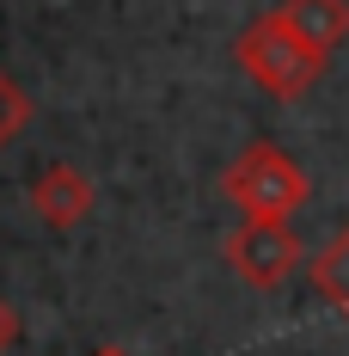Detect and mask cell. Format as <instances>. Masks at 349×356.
I'll return each instance as SVG.
<instances>
[{
  "label": "cell",
  "instance_id": "cell-1",
  "mask_svg": "<svg viewBox=\"0 0 349 356\" xmlns=\"http://www.w3.org/2000/svg\"><path fill=\"white\" fill-rule=\"evenodd\" d=\"M233 62H239V74L257 86V92H270V99H282V105H288V99H307L318 80L331 74V56L313 49L307 37L288 31L276 6L257 13V19L233 37Z\"/></svg>",
  "mask_w": 349,
  "mask_h": 356
},
{
  "label": "cell",
  "instance_id": "cell-2",
  "mask_svg": "<svg viewBox=\"0 0 349 356\" xmlns=\"http://www.w3.org/2000/svg\"><path fill=\"white\" fill-rule=\"evenodd\" d=\"M221 197H227L245 221H294V215L307 209L313 184H307V172L294 166V154L282 142H251V147H239V154L227 160Z\"/></svg>",
  "mask_w": 349,
  "mask_h": 356
},
{
  "label": "cell",
  "instance_id": "cell-3",
  "mask_svg": "<svg viewBox=\"0 0 349 356\" xmlns=\"http://www.w3.org/2000/svg\"><path fill=\"white\" fill-rule=\"evenodd\" d=\"M221 258H227V270H233L245 289L276 295V289L307 264V246H300L294 221H239V227L221 240Z\"/></svg>",
  "mask_w": 349,
  "mask_h": 356
},
{
  "label": "cell",
  "instance_id": "cell-4",
  "mask_svg": "<svg viewBox=\"0 0 349 356\" xmlns=\"http://www.w3.org/2000/svg\"><path fill=\"white\" fill-rule=\"evenodd\" d=\"M31 209H37L43 227L68 234V227H80V221L92 215V178L80 172V166H68V160L43 166V172L31 178Z\"/></svg>",
  "mask_w": 349,
  "mask_h": 356
},
{
  "label": "cell",
  "instance_id": "cell-5",
  "mask_svg": "<svg viewBox=\"0 0 349 356\" xmlns=\"http://www.w3.org/2000/svg\"><path fill=\"white\" fill-rule=\"evenodd\" d=\"M276 13H282V25L294 37H307L325 56H337L343 37H349V0H282Z\"/></svg>",
  "mask_w": 349,
  "mask_h": 356
},
{
  "label": "cell",
  "instance_id": "cell-6",
  "mask_svg": "<svg viewBox=\"0 0 349 356\" xmlns=\"http://www.w3.org/2000/svg\"><path fill=\"white\" fill-rule=\"evenodd\" d=\"M307 283L325 295V307H337V320H349V221L307 258Z\"/></svg>",
  "mask_w": 349,
  "mask_h": 356
},
{
  "label": "cell",
  "instance_id": "cell-7",
  "mask_svg": "<svg viewBox=\"0 0 349 356\" xmlns=\"http://www.w3.org/2000/svg\"><path fill=\"white\" fill-rule=\"evenodd\" d=\"M25 123H31V99H25V92H19V86H12L6 74H0V147L12 142V136H19Z\"/></svg>",
  "mask_w": 349,
  "mask_h": 356
},
{
  "label": "cell",
  "instance_id": "cell-8",
  "mask_svg": "<svg viewBox=\"0 0 349 356\" xmlns=\"http://www.w3.org/2000/svg\"><path fill=\"white\" fill-rule=\"evenodd\" d=\"M12 344H19V314H12V301L0 295V356L12 350Z\"/></svg>",
  "mask_w": 349,
  "mask_h": 356
},
{
  "label": "cell",
  "instance_id": "cell-9",
  "mask_svg": "<svg viewBox=\"0 0 349 356\" xmlns=\"http://www.w3.org/2000/svg\"><path fill=\"white\" fill-rule=\"evenodd\" d=\"M92 356H129V350H92Z\"/></svg>",
  "mask_w": 349,
  "mask_h": 356
}]
</instances>
